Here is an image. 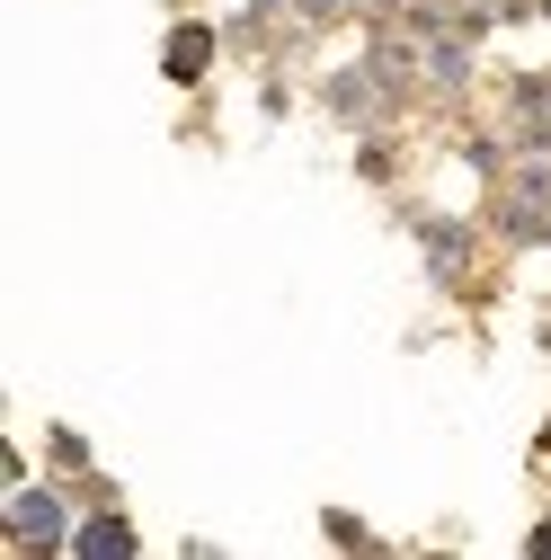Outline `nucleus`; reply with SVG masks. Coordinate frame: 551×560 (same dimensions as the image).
<instances>
[{"mask_svg": "<svg viewBox=\"0 0 551 560\" xmlns=\"http://www.w3.org/2000/svg\"><path fill=\"white\" fill-rule=\"evenodd\" d=\"M72 551H133V534H125L116 516H98V525H81V534H72Z\"/></svg>", "mask_w": 551, "mask_h": 560, "instance_id": "nucleus-2", "label": "nucleus"}, {"mask_svg": "<svg viewBox=\"0 0 551 560\" xmlns=\"http://www.w3.org/2000/svg\"><path fill=\"white\" fill-rule=\"evenodd\" d=\"M534 551H551V525H542V534H534Z\"/></svg>", "mask_w": 551, "mask_h": 560, "instance_id": "nucleus-3", "label": "nucleus"}, {"mask_svg": "<svg viewBox=\"0 0 551 560\" xmlns=\"http://www.w3.org/2000/svg\"><path fill=\"white\" fill-rule=\"evenodd\" d=\"M204 62H214V36H204V27H178V36H169V81H204Z\"/></svg>", "mask_w": 551, "mask_h": 560, "instance_id": "nucleus-1", "label": "nucleus"}]
</instances>
